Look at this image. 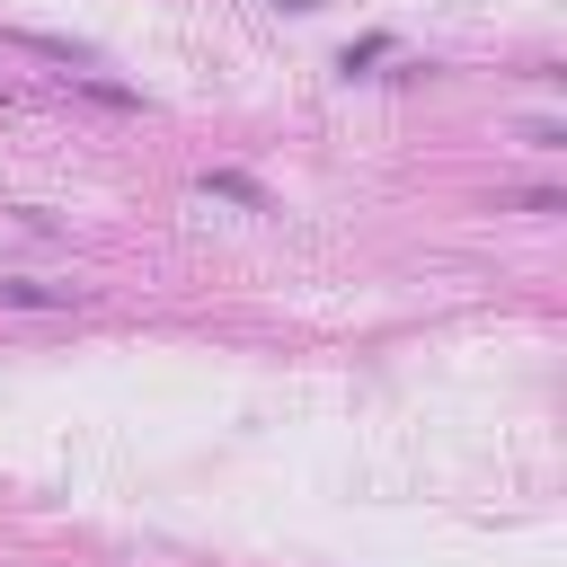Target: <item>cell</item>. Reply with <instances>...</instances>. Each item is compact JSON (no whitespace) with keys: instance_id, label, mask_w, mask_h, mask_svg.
Returning <instances> with one entry per match:
<instances>
[{"instance_id":"1","label":"cell","mask_w":567,"mask_h":567,"mask_svg":"<svg viewBox=\"0 0 567 567\" xmlns=\"http://www.w3.org/2000/svg\"><path fill=\"white\" fill-rule=\"evenodd\" d=\"M0 310H89V284H35V275H0Z\"/></svg>"},{"instance_id":"2","label":"cell","mask_w":567,"mask_h":567,"mask_svg":"<svg viewBox=\"0 0 567 567\" xmlns=\"http://www.w3.org/2000/svg\"><path fill=\"white\" fill-rule=\"evenodd\" d=\"M195 186H204V195H221V204H239V213H275V195H266L257 177H239V168H204Z\"/></svg>"},{"instance_id":"3","label":"cell","mask_w":567,"mask_h":567,"mask_svg":"<svg viewBox=\"0 0 567 567\" xmlns=\"http://www.w3.org/2000/svg\"><path fill=\"white\" fill-rule=\"evenodd\" d=\"M0 44H18V53H44V62H89V44H71V35H35V27H0Z\"/></svg>"},{"instance_id":"4","label":"cell","mask_w":567,"mask_h":567,"mask_svg":"<svg viewBox=\"0 0 567 567\" xmlns=\"http://www.w3.org/2000/svg\"><path fill=\"white\" fill-rule=\"evenodd\" d=\"M381 53H390V35H363V44H346V53H337V71H346V80H354V71H372V62H381Z\"/></svg>"},{"instance_id":"5","label":"cell","mask_w":567,"mask_h":567,"mask_svg":"<svg viewBox=\"0 0 567 567\" xmlns=\"http://www.w3.org/2000/svg\"><path fill=\"white\" fill-rule=\"evenodd\" d=\"M523 142H532V151H558V142H567V124H558V115H532V124H523Z\"/></svg>"},{"instance_id":"6","label":"cell","mask_w":567,"mask_h":567,"mask_svg":"<svg viewBox=\"0 0 567 567\" xmlns=\"http://www.w3.org/2000/svg\"><path fill=\"white\" fill-rule=\"evenodd\" d=\"M266 9H319V0H266Z\"/></svg>"}]
</instances>
